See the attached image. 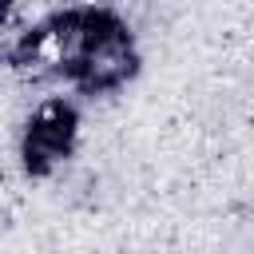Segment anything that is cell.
I'll use <instances>...</instances> for the list:
<instances>
[{
    "label": "cell",
    "mask_w": 254,
    "mask_h": 254,
    "mask_svg": "<svg viewBox=\"0 0 254 254\" xmlns=\"http://www.w3.org/2000/svg\"><path fill=\"white\" fill-rule=\"evenodd\" d=\"M52 44H56L64 71L87 91H107L123 83L135 67L131 40L111 16H95V12L67 16L56 24Z\"/></svg>",
    "instance_id": "cell-1"
},
{
    "label": "cell",
    "mask_w": 254,
    "mask_h": 254,
    "mask_svg": "<svg viewBox=\"0 0 254 254\" xmlns=\"http://www.w3.org/2000/svg\"><path fill=\"white\" fill-rule=\"evenodd\" d=\"M71 139H75V115H71V107L48 103V107L28 123V139H24L28 171L44 175L48 167H56V163L71 151Z\"/></svg>",
    "instance_id": "cell-2"
},
{
    "label": "cell",
    "mask_w": 254,
    "mask_h": 254,
    "mask_svg": "<svg viewBox=\"0 0 254 254\" xmlns=\"http://www.w3.org/2000/svg\"><path fill=\"white\" fill-rule=\"evenodd\" d=\"M4 16H8V0H0V20H4Z\"/></svg>",
    "instance_id": "cell-3"
}]
</instances>
